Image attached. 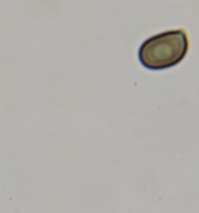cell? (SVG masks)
<instances>
[{
    "label": "cell",
    "instance_id": "cell-1",
    "mask_svg": "<svg viewBox=\"0 0 199 213\" xmlns=\"http://www.w3.org/2000/svg\"><path fill=\"white\" fill-rule=\"evenodd\" d=\"M188 36L185 30H169L148 37L139 48V59L149 70L174 67L187 56Z\"/></svg>",
    "mask_w": 199,
    "mask_h": 213
}]
</instances>
